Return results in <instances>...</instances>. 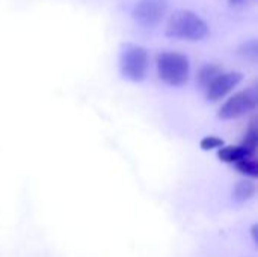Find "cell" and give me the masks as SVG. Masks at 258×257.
<instances>
[{
    "label": "cell",
    "instance_id": "cell-10",
    "mask_svg": "<svg viewBox=\"0 0 258 257\" xmlns=\"http://www.w3.org/2000/svg\"><path fill=\"white\" fill-rule=\"evenodd\" d=\"M240 145H242L251 156L255 155L258 145V129L255 127V124H252V126L246 130L245 138H243V142H242Z\"/></svg>",
    "mask_w": 258,
    "mask_h": 257
},
{
    "label": "cell",
    "instance_id": "cell-6",
    "mask_svg": "<svg viewBox=\"0 0 258 257\" xmlns=\"http://www.w3.org/2000/svg\"><path fill=\"white\" fill-rule=\"evenodd\" d=\"M243 80V74L239 71H230V73H221L207 88H206V97L210 101H219L227 94H230L240 82Z\"/></svg>",
    "mask_w": 258,
    "mask_h": 257
},
{
    "label": "cell",
    "instance_id": "cell-13",
    "mask_svg": "<svg viewBox=\"0 0 258 257\" xmlns=\"http://www.w3.org/2000/svg\"><path fill=\"white\" fill-rule=\"evenodd\" d=\"M225 145L224 139L218 138V136H206L201 139V148L209 151V150H215V148H222Z\"/></svg>",
    "mask_w": 258,
    "mask_h": 257
},
{
    "label": "cell",
    "instance_id": "cell-15",
    "mask_svg": "<svg viewBox=\"0 0 258 257\" xmlns=\"http://www.w3.org/2000/svg\"><path fill=\"white\" fill-rule=\"evenodd\" d=\"M236 2H239V0H236Z\"/></svg>",
    "mask_w": 258,
    "mask_h": 257
},
{
    "label": "cell",
    "instance_id": "cell-3",
    "mask_svg": "<svg viewBox=\"0 0 258 257\" xmlns=\"http://www.w3.org/2000/svg\"><path fill=\"white\" fill-rule=\"evenodd\" d=\"M150 67V56L148 52L136 44H125L119 55V68L121 74L135 83L142 82L147 77Z\"/></svg>",
    "mask_w": 258,
    "mask_h": 257
},
{
    "label": "cell",
    "instance_id": "cell-5",
    "mask_svg": "<svg viewBox=\"0 0 258 257\" xmlns=\"http://www.w3.org/2000/svg\"><path fill=\"white\" fill-rule=\"evenodd\" d=\"M168 11L166 0H139L133 9V20L144 29L157 27Z\"/></svg>",
    "mask_w": 258,
    "mask_h": 257
},
{
    "label": "cell",
    "instance_id": "cell-12",
    "mask_svg": "<svg viewBox=\"0 0 258 257\" xmlns=\"http://www.w3.org/2000/svg\"><path fill=\"white\" fill-rule=\"evenodd\" d=\"M236 167L245 176H249L252 179L258 177V164L255 161H252V159H243V161L237 162Z\"/></svg>",
    "mask_w": 258,
    "mask_h": 257
},
{
    "label": "cell",
    "instance_id": "cell-14",
    "mask_svg": "<svg viewBox=\"0 0 258 257\" xmlns=\"http://www.w3.org/2000/svg\"><path fill=\"white\" fill-rule=\"evenodd\" d=\"M257 230H258V226H252V229H251V233H252V238H254V242H258Z\"/></svg>",
    "mask_w": 258,
    "mask_h": 257
},
{
    "label": "cell",
    "instance_id": "cell-1",
    "mask_svg": "<svg viewBox=\"0 0 258 257\" xmlns=\"http://www.w3.org/2000/svg\"><path fill=\"white\" fill-rule=\"evenodd\" d=\"M210 29L207 23L192 11H177L174 12L166 24V35L169 38L184 39V41H201L207 38Z\"/></svg>",
    "mask_w": 258,
    "mask_h": 257
},
{
    "label": "cell",
    "instance_id": "cell-9",
    "mask_svg": "<svg viewBox=\"0 0 258 257\" xmlns=\"http://www.w3.org/2000/svg\"><path fill=\"white\" fill-rule=\"evenodd\" d=\"M222 73L221 67L219 65H215V64H206L200 68L198 71V76H197V80L200 83V86L203 89H206L219 74Z\"/></svg>",
    "mask_w": 258,
    "mask_h": 257
},
{
    "label": "cell",
    "instance_id": "cell-4",
    "mask_svg": "<svg viewBox=\"0 0 258 257\" xmlns=\"http://www.w3.org/2000/svg\"><path fill=\"white\" fill-rule=\"evenodd\" d=\"M258 94L254 88L243 89L234 95H231L218 112V117L221 120H234L239 117H243L249 112H252L257 108Z\"/></svg>",
    "mask_w": 258,
    "mask_h": 257
},
{
    "label": "cell",
    "instance_id": "cell-8",
    "mask_svg": "<svg viewBox=\"0 0 258 257\" xmlns=\"http://www.w3.org/2000/svg\"><path fill=\"white\" fill-rule=\"evenodd\" d=\"M255 192H257L255 185L251 180H240L233 188V200L236 203L242 204V203H246L251 198H254Z\"/></svg>",
    "mask_w": 258,
    "mask_h": 257
},
{
    "label": "cell",
    "instance_id": "cell-2",
    "mask_svg": "<svg viewBox=\"0 0 258 257\" xmlns=\"http://www.w3.org/2000/svg\"><path fill=\"white\" fill-rule=\"evenodd\" d=\"M190 64L186 55L163 52L157 56V74L162 82L171 86H183L189 80Z\"/></svg>",
    "mask_w": 258,
    "mask_h": 257
},
{
    "label": "cell",
    "instance_id": "cell-11",
    "mask_svg": "<svg viewBox=\"0 0 258 257\" xmlns=\"http://www.w3.org/2000/svg\"><path fill=\"white\" fill-rule=\"evenodd\" d=\"M239 55L255 62L258 58V44L257 39H251V41H246L243 42L240 47H239Z\"/></svg>",
    "mask_w": 258,
    "mask_h": 257
},
{
    "label": "cell",
    "instance_id": "cell-7",
    "mask_svg": "<svg viewBox=\"0 0 258 257\" xmlns=\"http://www.w3.org/2000/svg\"><path fill=\"white\" fill-rule=\"evenodd\" d=\"M218 158L228 164H237L243 159H252V156L242 147V145H228L222 147L218 151Z\"/></svg>",
    "mask_w": 258,
    "mask_h": 257
}]
</instances>
